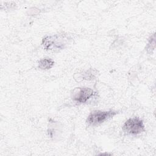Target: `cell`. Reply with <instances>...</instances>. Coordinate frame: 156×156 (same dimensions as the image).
I'll use <instances>...</instances> for the list:
<instances>
[{"mask_svg":"<svg viewBox=\"0 0 156 156\" xmlns=\"http://www.w3.org/2000/svg\"><path fill=\"white\" fill-rule=\"evenodd\" d=\"M96 94L92 89L86 87L77 88L73 91V99L79 103H85Z\"/></svg>","mask_w":156,"mask_h":156,"instance_id":"obj_3","label":"cell"},{"mask_svg":"<svg viewBox=\"0 0 156 156\" xmlns=\"http://www.w3.org/2000/svg\"><path fill=\"white\" fill-rule=\"evenodd\" d=\"M54 62L51 59H43L40 60L39 63V67L41 69H49L52 66Z\"/></svg>","mask_w":156,"mask_h":156,"instance_id":"obj_4","label":"cell"},{"mask_svg":"<svg viewBox=\"0 0 156 156\" xmlns=\"http://www.w3.org/2000/svg\"><path fill=\"white\" fill-rule=\"evenodd\" d=\"M118 113L116 111H99L92 112L87 118V122L91 126H96L112 118Z\"/></svg>","mask_w":156,"mask_h":156,"instance_id":"obj_1","label":"cell"},{"mask_svg":"<svg viewBox=\"0 0 156 156\" xmlns=\"http://www.w3.org/2000/svg\"><path fill=\"white\" fill-rule=\"evenodd\" d=\"M123 130L131 135H136L144 131L143 121L138 117H133L127 119L123 125Z\"/></svg>","mask_w":156,"mask_h":156,"instance_id":"obj_2","label":"cell"}]
</instances>
